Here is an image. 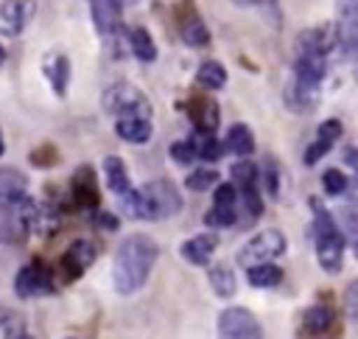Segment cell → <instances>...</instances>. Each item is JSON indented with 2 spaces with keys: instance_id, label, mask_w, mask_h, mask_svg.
I'll return each mask as SVG.
<instances>
[{
  "instance_id": "cell-1",
  "label": "cell",
  "mask_w": 358,
  "mask_h": 339,
  "mask_svg": "<svg viewBox=\"0 0 358 339\" xmlns=\"http://www.w3.org/2000/svg\"><path fill=\"white\" fill-rule=\"evenodd\" d=\"M157 241L148 235H126L115 252L112 261V280L117 294H134L140 286H145L154 263H157Z\"/></svg>"
},
{
  "instance_id": "cell-2",
  "label": "cell",
  "mask_w": 358,
  "mask_h": 339,
  "mask_svg": "<svg viewBox=\"0 0 358 339\" xmlns=\"http://www.w3.org/2000/svg\"><path fill=\"white\" fill-rule=\"evenodd\" d=\"M117 199H120L123 213L131 219L159 221V219H171L182 210L179 188L171 179H151L140 191H129L126 196H117Z\"/></svg>"
},
{
  "instance_id": "cell-3",
  "label": "cell",
  "mask_w": 358,
  "mask_h": 339,
  "mask_svg": "<svg viewBox=\"0 0 358 339\" xmlns=\"http://www.w3.org/2000/svg\"><path fill=\"white\" fill-rule=\"evenodd\" d=\"M313 244H316V258H319V266L330 275H336L341 269V261H344V233L341 227L336 224V219L319 205L313 202Z\"/></svg>"
},
{
  "instance_id": "cell-4",
  "label": "cell",
  "mask_w": 358,
  "mask_h": 339,
  "mask_svg": "<svg viewBox=\"0 0 358 339\" xmlns=\"http://www.w3.org/2000/svg\"><path fill=\"white\" fill-rule=\"evenodd\" d=\"M101 101H103V109L109 115H117V118H151V104L134 84H126V81L112 84L109 90H103Z\"/></svg>"
},
{
  "instance_id": "cell-5",
  "label": "cell",
  "mask_w": 358,
  "mask_h": 339,
  "mask_svg": "<svg viewBox=\"0 0 358 339\" xmlns=\"http://www.w3.org/2000/svg\"><path fill=\"white\" fill-rule=\"evenodd\" d=\"M288 241L280 230H260L257 235H252L241 249H238V263L252 269L260 263H271L274 258H280L285 252Z\"/></svg>"
},
{
  "instance_id": "cell-6",
  "label": "cell",
  "mask_w": 358,
  "mask_h": 339,
  "mask_svg": "<svg viewBox=\"0 0 358 339\" xmlns=\"http://www.w3.org/2000/svg\"><path fill=\"white\" fill-rule=\"evenodd\" d=\"M218 339H263V328L249 308L232 305L218 317Z\"/></svg>"
},
{
  "instance_id": "cell-7",
  "label": "cell",
  "mask_w": 358,
  "mask_h": 339,
  "mask_svg": "<svg viewBox=\"0 0 358 339\" xmlns=\"http://www.w3.org/2000/svg\"><path fill=\"white\" fill-rule=\"evenodd\" d=\"M238 199H241V191L235 188V182H221L215 188L213 207L204 213V224L213 227V230L232 227L235 224V216H238Z\"/></svg>"
},
{
  "instance_id": "cell-8",
  "label": "cell",
  "mask_w": 358,
  "mask_h": 339,
  "mask_svg": "<svg viewBox=\"0 0 358 339\" xmlns=\"http://www.w3.org/2000/svg\"><path fill=\"white\" fill-rule=\"evenodd\" d=\"M53 289V275L50 269L42 263V261H34V263H25L17 277H14V291L22 297V300H31V297H39L45 291Z\"/></svg>"
},
{
  "instance_id": "cell-9",
  "label": "cell",
  "mask_w": 358,
  "mask_h": 339,
  "mask_svg": "<svg viewBox=\"0 0 358 339\" xmlns=\"http://www.w3.org/2000/svg\"><path fill=\"white\" fill-rule=\"evenodd\" d=\"M336 36L344 53L358 50V0H336Z\"/></svg>"
},
{
  "instance_id": "cell-10",
  "label": "cell",
  "mask_w": 358,
  "mask_h": 339,
  "mask_svg": "<svg viewBox=\"0 0 358 339\" xmlns=\"http://www.w3.org/2000/svg\"><path fill=\"white\" fill-rule=\"evenodd\" d=\"M36 14V0H3L0 3V34L20 36Z\"/></svg>"
},
{
  "instance_id": "cell-11",
  "label": "cell",
  "mask_w": 358,
  "mask_h": 339,
  "mask_svg": "<svg viewBox=\"0 0 358 339\" xmlns=\"http://www.w3.org/2000/svg\"><path fill=\"white\" fill-rule=\"evenodd\" d=\"M95 255H98V249H95L92 241H87V238L73 241V244L62 252V258H59V272H62V277H64V280L81 277V275L90 269V263L95 261Z\"/></svg>"
},
{
  "instance_id": "cell-12",
  "label": "cell",
  "mask_w": 358,
  "mask_h": 339,
  "mask_svg": "<svg viewBox=\"0 0 358 339\" xmlns=\"http://www.w3.org/2000/svg\"><path fill=\"white\" fill-rule=\"evenodd\" d=\"M333 45H338L336 25L333 22L313 25L296 36V56H327Z\"/></svg>"
},
{
  "instance_id": "cell-13",
  "label": "cell",
  "mask_w": 358,
  "mask_h": 339,
  "mask_svg": "<svg viewBox=\"0 0 358 339\" xmlns=\"http://www.w3.org/2000/svg\"><path fill=\"white\" fill-rule=\"evenodd\" d=\"M73 199L78 207H87V210H95L101 205V191H98V177L92 174L90 165H81L76 174H73Z\"/></svg>"
},
{
  "instance_id": "cell-14",
  "label": "cell",
  "mask_w": 358,
  "mask_h": 339,
  "mask_svg": "<svg viewBox=\"0 0 358 339\" xmlns=\"http://www.w3.org/2000/svg\"><path fill=\"white\" fill-rule=\"evenodd\" d=\"M187 115L196 126V132H207V134H215V126L221 120V112H218V104L207 95H193L190 104H187Z\"/></svg>"
},
{
  "instance_id": "cell-15",
  "label": "cell",
  "mask_w": 358,
  "mask_h": 339,
  "mask_svg": "<svg viewBox=\"0 0 358 339\" xmlns=\"http://www.w3.org/2000/svg\"><path fill=\"white\" fill-rule=\"evenodd\" d=\"M218 249V235L215 233H201V235H193L187 241H182L179 252L187 263L193 266H207V261L213 258V252Z\"/></svg>"
},
{
  "instance_id": "cell-16",
  "label": "cell",
  "mask_w": 358,
  "mask_h": 339,
  "mask_svg": "<svg viewBox=\"0 0 358 339\" xmlns=\"http://www.w3.org/2000/svg\"><path fill=\"white\" fill-rule=\"evenodd\" d=\"M179 34H182L185 45H190V48H204L210 42V31H207L204 20L199 17V11L193 6H187L179 14Z\"/></svg>"
},
{
  "instance_id": "cell-17",
  "label": "cell",
  "mask_w": 358,
  "mask_h": 339,
  "mask_svg": "<svg viewBox=\"0 0 358 339\" xmlns=\"http://www.w3.org/2000/svg\"><path fill=\"white\" fill-rule=\"evenodd\" d=\"M338 134H341V120H336V118H330V120H324L322 126H319V132H316V140L308 146V151H305V165H316L327 151H330V146L338 140Z\"/></svg>"
},
{
  "instance_id": "cell-18",
  "label": "cell",
  "mask_w": 358,
  "mask_h": 339,
  "mask_svg": "<svg viewBox=\"0 0 358 339\" xmlns=\"http://www.w3.org/2000/svg\"><path fill=\"white\" fill-rule=\"evenodd\" d=\"M42 70L53 87L56 95H64L67 92V81H70V62L64 53H48L45 62H42Z\"/></svg>"
},
{
  "instance_id": "cell-19",
  "label": "cell",
  "mask_w": 358,
  "mask_h": 339,
  "mask_svg": "<svg viewBox=\"0 0 358 339\" xmlns=\"http://www.w3.org/2000/svg\"><path fill=\"white\" fill-rule=\"evenodd\" d=\"M115 132L126 143H148L154 134V126H151V118H117Z\"/></svg>"
},
{
  "instance_id": "cell-20",
  "label": "cell",
  "mask_w": 358,
  "mask_h": 339,
  "mask_svg": "<svg viewBox=\"0 0 358 339\" xmlns=\"http://www.w3.org/2000/svg\"><path fill=\"white\" fill-rule=\"evenodd\" d=\"M90 11H92V22L101 34H115L120 28V8L112 0H90Z\"/></svg>"
},
{
  "instance_id": "cell-21",
  "label": "cell",
  "mask_w": 358,
  "mask_h": 339,
  "mask_svg": "<svg viewBox=\"0 0 358 339\" xmlns=\"http://www.w3.org/2000/svg\"><path fill=\"white\" fill-rule=\"evenodd\" d=\"M103 177H106V185L112 193L117 196H126L131 188V179H129V171H126V162L120 157H106L103 160Z\"/></svg>"
},
{
  "instance_id": "cell-22",
  "label": "cell",
  "mask_w": 358,
  "mask_h": 339,
  "mask_svg": "<svg viewBox=\"0 0 358 339\" xmlns=\"http://www.w3.org/2000/svg\"><path fill=\"white\" fill-rule=\"evenodd\" d=\"M224 148L238 154V157H249L255 151V134L246 123H232L229 132H227V140H224Z\"/></svg>"
},
{
  "instance_id": "cell-23",
  "label": "cell",
  "mask_w": 358,
  "mask_h": 339,
  "mask_svg": "<svg viewBox=\"0 0 358 339\" xmlns=\"http://www.w3.org/2000/svg\"><path fill=\"white\" fill-rule=\"evenodd\" d=\"M28 188V179L17 168H0V205H8L11 199L22 196Z\"/></svg>"
},
{
  "instance_id": "cell-24",
  "label": "cell",
  "mask_w": 358,
  "mask_h": 339,
  "mask_svg": "<svg viewBox=\"0 0 358 339\" xmlns=\"http://www.w3.org/2000/svg\"><path fill=\"white\" fill-rule=\"evenodd\" d=\"M129 48H131L134 59H140V62H145V64L157 59V45H154L151 34H148L143 25H137V28L129 31Z\"/></svg>"
},
{
  "instance_id": "cell-25",
  "label": "cell",
  "mask_w": 358,
  "mask_h": 339,
  "mask_svg": "<svg viewBox=\"0 0 358 339\" xmlns=\"http://www.w3.org/2000/svg\"><path fill=\"white\" fill-rule=\"evenodd\" d=\"M330 325H333V308H330V305H310V308L302 314V328H305L308 336L324 333Z\"/></svg>"
},
{
  "instance_id": "cell-26",
  "label": "cell",
  "mask_w": 358,
  "mask_h": 339,
  "mask_svg": "<svg viewBox=\"0 0 358 339\" xmlns=\"http://www.w3.org/2000/svg\"><path fill=\"white\" fill-rule=\"evenodd\" d=\"M196 157L204 160V162H215L221 154H224V146L215 140V134H207V132H196L193 137H187Z\"/></svg>"
},
{
  "instance_id": "cell-27",
  "label": "cell",
  "mask_w": 358,
  "mask_h": 339,
  "mask_svg": "<svg viewBox=\"0 0 358 339\" xmlns=\"http://www.w3.org/2000/svg\"><path fill=\"white\" fill-rule=\"evenodd\" d=\"M196 84L204 87V90H221L227 84V70L221 62H204L199 70H196Z\"/></svg>"
},
{
  "instance_id": "cell-28",
  "label": "cell",
  "mask_w": 358,
  "mask_h": 339,
  "mask_svg": "<svg viewBox=\"0 0 358 339\" xmlns=\"http://www.w3.org/2000/svg\"><path fill=\"white\" fill-rule=\"evenodd\" d=\"M210 286L218 297H232L235 289H238V280H235V272L227 266V263H218L210 269Z\"/></svg>"
},
{
  "instance_id": "cell-29",
  "label": "cell",
  "mask_w": 358,
  "mask_h": 339,
  "mask_svg": "<svg viewBox=\"0 0 358 339\" xmlns=\"http://www.w3.org/2000/svg\"><path fill=\"white\" fill-rule=\"evenodd\" d=\"M246 277H249V283L255 289H271V286H277L282 280V269L274 266V263H260V266L246 269Z\"/></svg>"
},
{
  "instance_id": "cell-30",
  "label": "cell",
  "mask_w": 358,
  "mask_h": 339,
  "mask_svg": "<svg viewBox=\"0 0 358 339\" xmlns=\"http://www.w3.org/2000/svg\"><path fill=\"white\" fill-rule=\"evenodd\" d=\"M232 179H235V188L241 193L246 191H257V165L243 160V162H235L232 165Z\"/></svg>"
},
{
  "instance_id": "cell-31",
  "label": "cell",
  "mask_w": 358,
  "mask_h": 339,
  "mask_svg": "<svg viewBox=\"0 0 358 339\" xmlns=\"http://www.w3.org/2000/svg\"><path fill=\"white\" fill-rule=\"evenodd\" d=\"M215 182H218V171H213V168H196V171H190L187 179H185V185H187L190 191H207V188H213Z\"/></svg>"
},
{
  "instance_id": "cell-32",
  "label": "cell",
  "mask_w": 358,
  "mask_h": 339,
  "mask_svg": "<svg viewBox=\"0 0 358 339\" xmlns=\"http://www.w3.org/2000/svg\"><path fill=\"white\" fill-rule=\"evenodd\" d=\"M347 185H350V179H347V174H341L338 168H327V171L322 174V188H324V193H330V196H341V193L347 191Z\"/></svg>"
},
{
  "instance_id": "cell-33",
  "label": "cell",
  "mask_w": 358,
  "mask_h": 339,
  "mask_svg": "<svg viewBox=\"0 0 358 339\" xmlns=\"http://www.w3.org/2000/svg\"><path fill=\"white\" fill-rule=\"evenodd\" d=\"M341 303H344V314L352 317V319H358V277L347 283V289H344V300H341Z\"/></svg>"
},
{
  "instance_id": "cell-34",
  "label": "cell",
  "mask_w": 358,
  "mask_h": 339,
  "mask_svg": "<svg viewBox=\"0 0 358 339\" xmlns=\"http://www.w3.org/2000/svg\"><path fill=\"white\" fill-rule=\"evenodd\" d=\"M171 157H173L176 162H182V165H190V162L196 160V151H193L190 140H176V143L171 146Z\"/></svg>"
},
{
  "instance_id": "cell-35",
  "label": "cell",
  "mask_w": 358,
  "mask_h": 339,
  "mask_svg": "<svg viewBox=\"0 0 358 339\" xmlns=\"http://www.w3.org/2000/svg\"><path fill=\"white\" fill-rule=\"evenodd\" d=\"M31 162H34V165H53V162H59V154H56V148L42 146V148L31 151Z\"/></svg>"
},
{
  "instance_id": "cell-36",
  "label": "cell",
  "mask_w": 358,
  "mask_h": 339,
  "mask_svg": "<svg viewBox=\"0 0 358 339\" xmlns=\"http://www.w3.org/2000/svg\"><path fill=\"white\" fill-rule=\"evenodd\" d=\"M92 219H95L98 227H106V230H115L117 227V219L112 213H92Z\"/></svg>"
},
{
  "instance_id": "cell-37",
  "label": "cell",
  "mask_w": 358,
  "mask_h": 339,
  "mask_svg": "<svg viewBox=\"0 0 358 339\" xmlns=\"http://www.w3.org/2000/svg\"><path fill=\"white\" fill-rule=\"evenodd\" d=\"M344 162L358 174V146H350V148L344 151Z\"/></svg>"
},
{
  "instance_id": "cell-38",
  "label": "cell",
  "mask_w": 358,
  "mask_h": 339,
  "mask_svg": "<svg viewBox=\"0 0 358 339\" xmlns=\"http://www.w3.org/2000/svg\"><path fill=\"white\" fill-rule=\"evenodd\" d=\"M344 230H347L352 238H358V213H352V216L344 219Z\"/></svg>"
},
{
  "instance_id": "cell-39",
  "label": "cell",
  "mask_w": 358,
  "mask_h": 339,
  "mask_svg": "<svg viewBox=\"0 0 358 339\" xmlns=\"http://www.w3.org/2000/svg\"><path fill=\"white\" fill-rule=\"evenodd\" d=\"M344 193H347V199H352V202H358V179H355V182H350Z\"/></svg>"
},
{
  "instance_id": "cell-40",
  "label": "cell",
  "mask_w": 358,
  "mask_h": 339,
  "mask_svg": "<svg viewBox=\"0 0 358 339\" xmlns=\"http://www.w3.org/2000/svg\"><path fill=\"white\" fill-rule=\"evenodd\" d=\"M235 6H266V3H277V0H232Z\"/></svg>"
},
{
  "instance_id": "cell-41",
  "label": "cell",
  "mask_w": 358,
  "mask_h": 339,
  "mask_svg": "<svg viewBox=\"0 0 358 339\" xmlns=\"http://www.w3.org/2000/svg\"><path fill=\"white\" fill-rule=\"evenodd\" d=\"M117 8H126V6H134V3H140V0H112Z\"/></svg>"
},
{
  "instance_id": "cell-42",
  "label": "cell",
  "mask_w": 358,
  "mask_h": 339,
  "mask_svg": "<svg viewBox=\"0 0 358 339\" xmlns=\"http://www.w3.org/2000/svg\"><path fill=\"white\" fill-rule=\"evenodd\" d=\"M352 59H355V62H352V76H355V81H358V50L352 53Z\"/></svg>"
},
{
  "instance_id": "cell-43",
  "label": "cell",
  "mask_w": 358,
  "mask_h": 339,
  "mask_svg": "<svg viewBox=\"0 0 358 339\" xmlns=\"http://www.w3.org/2000/svg\"><path fill=\"white\" fill-rule=\"evenodd\" d=\"M3 62H6V48L0 45V64H3Z\"/></svg>"
},
{
  "instance_id": "cell-44",
  "label": "cell",
  "mask_w": 358,
  "mask_h": 339,
  "mask_svg": "<svg viewBox=\"0 0 358 339\" xmlns=\"http://www.w3.org/2000/svg\"><path fill=\"white\" fill-rule=\"evenodd\" d=\"M11 339H31V336H25V333H14Z\"/></svg>"
},
{
  "instance_id": "cell-45",
  "label": "cell",
  "mask_w": 358,
  "mask_h": 339,
  "mask_svg": "<svg viewBox=\"0 0 358 339\" xmlns=\"http://www.w3.org/2000/svg\"><path fill=\"white\" fill-rule=\"evenodd\" d=\"M3 151H6V146H3V134H0V157H3Z\"/></svg>"
},
{
  "instance_id": "cell-46",
  "label": "cell",
  "mask_w": 358,
  "mask_h": 339,
  "mask_svg": "<svg viewBox=\"0 0 358 339\" xmlns=\"http://www.w3.org/2000/svg\"><path fill=\"white\" fill-rule=\"evenodd\" d=\"M355 258H358V241H355Z\"/></svg>"
}]
</instances>
